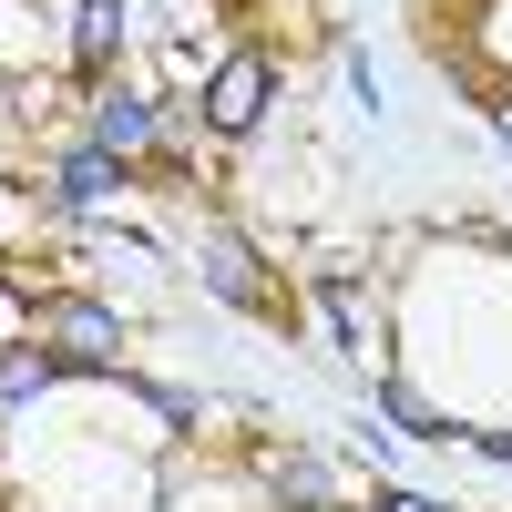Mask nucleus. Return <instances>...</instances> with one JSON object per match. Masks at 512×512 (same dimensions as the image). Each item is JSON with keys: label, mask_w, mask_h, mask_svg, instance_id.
Segmentation results:
<instances>
[{"label": "nucleus", "mask_w": 512, "mask_h": 512, "mask_svg": "<svg viewBox=\"0 0 512 512\" xmlns=\"http://www.w3.org/2000/svg\"><path fill=\"white\" fill-rule=\"evenodd\" d=\"M31 390H52V359H0V400H31Z\"/></svg>", "instance_id": "nucleus-6"}, {"label": "nucleus", "mask_w": 512, "mask_h": 512, "mask_svg": "<svg viewBox=\"0 0 512 512\" xmlns=\"http://www.w3.org/2000/svg\"><path fill=\"white\" fill-rule=\"evenodd\" d=\"M144 134H154V103H144V93H113V103H103V144H113V154H134Z\"/></svg>", "instance_id": "nucleus-3"}, {"label": "nucleus", "mask_w": 512, "mask_h": 512, "mask_svg": "<svg viewBox=\"0 0 512 512\" xmlns=\"http://www.w3.org/2000/svg\"><path fill=\"white\" fill-rule=\"evenodd\" d=\"M62 349L72 359H113V318L103 308H62Z\"/></svg>", "instance_id": "nucleus-4"}, {"label": "nucleus", "mask_w": 512, "mask_h": 512, "mask_svg": "<svg viewBox=\"0 0 512 512\" xmlns=\"http://www.w3.org/2000/svg\"><path fill=\"white\" fill-rule=\"evenodd\" d=\"M205 277H216V297H236V308L256 297V267H246V246H216V267H205Z\"/></svg>", "instance_id": "nucleus-5"}, {"label": "nucleus", "mask_w": 512, "mask_h": 512, "mask_svg": "<svg viewBox=\"0 0 512 512\" xmlns=\"http://www.w3.org/2000/svg\"><path fill=\"white\" fill-rule=\"evenodd\" d=\"M267 93H277V72H267V62H226V72H216V93H205L216 134H246V123L267 113Z\"/></svg>", "instance_id": "nucleus-1"}, {"label": "nucleus", "mask_w": 512, "mask_h": 512, "mask_svg": "<svg viewBox=\"0 0 512 512\" xmlns=\"http://www.w3.org/2000/svg\"><path fill=\"white\" fill-rule=\"evenodd\" d=\"M502 154H512V113H502Z\"/></svg>", "instance_id": "nucleus-8"}, {"label": "nucleus", "mask_w": 512, "mask_h": 512, "mask_svg": "<svg viewBox=\"0 0 512 512\" xmlns=\"http://www.w3.org/2000/svg\"><path fill=\"white\" fill-rule=\"evenodd\" d=\"M400 512H431V502H400Z\"/></svg>", "instance_id": "nucleus-9"}, {"label": "nucleus", "mask_w": 512, "mask_h": 512, "mask_svg": "<svg viewBox=\"0 0 512 512\" xmlns=\"http://www.w3.org/2000/svg\"><path fill=\"white\" fill-rule=\"evenodd\" d=\"M113 31H123V21H113V0H93V11L72 21V41H82V62H103V52H113Z\"/></svg>", "instance_id": "nucleus-7"}, {"label": "nucleus", "mask_w": 512, "mask_h": 512, "mask_svg": "<svg viewBox=\"0 0 512 512\" xmlns=\"http://www.w3.org/2000/svg\"><path fill=\"white\" fill-rule=\"evenodd\" d=\"M113 185H123V154H113V144H93V154L62 164V195H72V205H93V195H113Z\"/></svg>", "instance_id": "nucleus-2"}]
</instances>
